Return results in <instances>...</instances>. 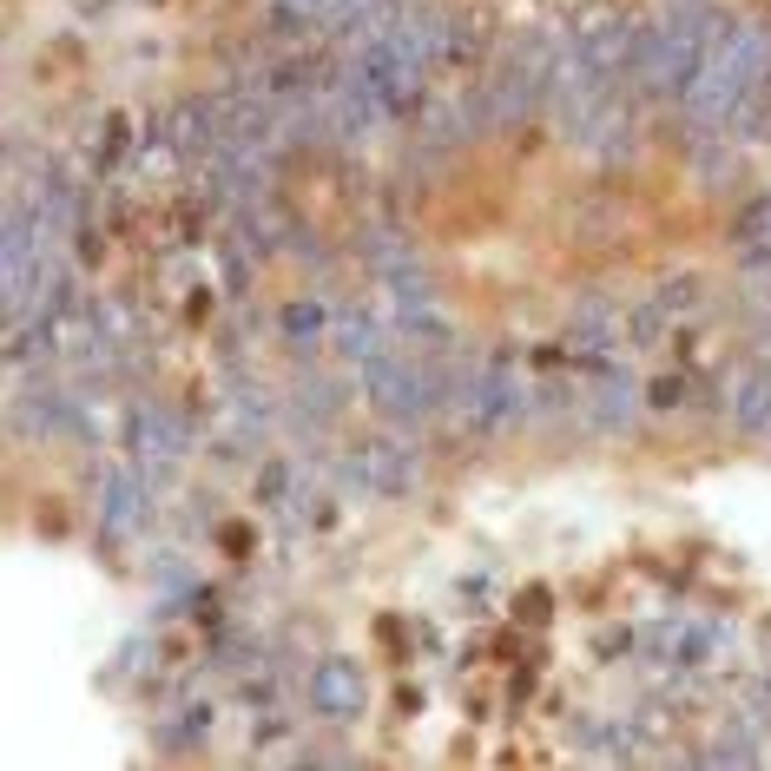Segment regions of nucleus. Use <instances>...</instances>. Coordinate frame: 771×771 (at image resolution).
<instances>
[{"label": "nucleus", "instance_id": "nucleus-6", "mask_svg": "<svg viewBox=\"0 0 771 771\" xmlns=\"http://www.w3.org/2000/svg\"><path fill=\"white\" fill-rule=\"evenodd\" d=\"M125 449H132V462H145V475H172L191 455V436L172 409L139 403V409H125Z\"/></svg>", "mask_w": 771, "mask_h": 771}, {"label": "nucleus", "instance_id": "nucleus-20", "mask_svg": "<svg viewBox=\"0 0 771 771\" xmlns=\"http://www.w3.org/2000/svg\"><path fill=\"white\" fill-rule=\"evenodd\" d=\"M218 548H224L231 561H244V554H251V528H238V521H231V528L218 535Z\"/></svg>", "mask_w": 771, "mask_h": 771}, {"label": "nucleus", "instance_id": "nucleus-2", "mask_svg": "<svg viewBox=\"0 0 771 771\" xmlns=\"http://www.w3.org/2000/svg\"><path fill=\"white\" fill-rule=\"evenodd\" d=\"M719 7L713 0H660L647 20H640V46H634V79L653 92V99H686L700 59H706V40L719 33Z\"/></svg>", "mask_w": 771, "mask_h": 771}, {"label": "nucleus", "instance_id": "nucleus-9", "mask_svg": "<svg viewBox=\"0 0 771 771\" xmlns=\"http://www.w3.org/2000/svg\"><path fill=\"white\" fill-rule=\"evenodd\" d=\"M726 416H733V429L739 436H771V356L759 363H746L739 376H733V389H726Z\"/></svg>", "mask_w": 771, "mask_h": 771}, {"label": "nucleus", "instance_id": "nucleus-5", "mask_svg": "<svg viewBox=\"0 0 771 771\" xmlns=\"http://www.w3.org/2000/svg\"><path fill=\"white\" fill-rule=\"evenodd\" d=\"M350 482L370 488V495H383V502H403V495H416L422 462H416V449L403 436H363L350 449Z\"/></svg>", "mask_w": 771, "mask_h": 771}, {"label": "nucleus", "instance_id": "nucleus-3", "mask_svg": "<svg viewBox=\"0 0 771 771\" xmlns=\"http://www.w3.org/2000/svg\"><path fill=\"white\" fill-rule=\"evenodd\" d=\"M561 46H568V40L535 33V40H521V46H508V53H502L495 79L482 86V92H488V132H515L535 106H548V92H554V66H561Z\"/></svg>", "mask_w": 771, "mask_h": 771}, {"label": "nucleus", "instance_id": "nucleus-12", "mask_svg": "<svg viewBox=\"0 0 771 771\" xmlns=\"http://www.w3.org/2000/svg\"><path fill=\"white\" fill-rule=\"evenodd\" d=\"M277 323H284V337L304 350V343H317V337L330 330V304H317V297H297V304H284V317H277Z\"/></svg>", "mask_w": 771, "mask_h": 771}, {"label": "nucleus", "instance_id": "nucleus-1", "mask_svg": "<svg viewBox=\"0 0 771 771\" xmlns=\"http://www.w3.org/2000/svg\"><path fill=\"white\" fill-rule=\"evenodd\" d=\"M771 73V26L766 20H719V33L706 40V59H700V73H693V86H686V125L700 132V139H713V132H726L733 125V112L752 99V86Z\"/></svg>", "mask_w": 771, "mask_h": 771}, {"label": "nucleus", "instance_id": "nucleus-4", "mask_svg": "<svg viewBox=\"0 0 771 771\" xmlns=\"http://www.w3.org/2000/svg\"><path fill=\"white\" fill-rule=\"evenodd\" d=\"M521 409H528V389L515 376V350H495L469 376H455V416L469 422V436H502L508 422H521Z\"/></svg>", "mask_w": 771, "mask_h": 771}, {"label": "nucleus", "instance_id": "nucleus-14", "mask_svg": "<svg viewBox=\"0 0 771 771\" xmlns=\"http://www.w3.org/2000/svg\"><path fill=\"white\" fill-rule=\"evenodd\" d=\"M700 297H706V284H700V277H667V284L653 290V304H660L667 317H693V310H700Z\"/></svg>", "mask_w": 771, "mask_h": 771}, {"label": "nucleus", "instance_id": "nucleus-22", "mask_svg": "<svg viewBox=\"0 0 771 771\" xmlns=\"http://www.w3.org/2000/svg\"><path fill=\"white\" fill-rule=\"evenodd\" d=\"M211 304H218L211 290H191V297H185V310H191V317H211Z\"/></svg>", "mask_w": 771, "mask_h": 771}, {"label": "nucleus", "instance_id": "nucleus-15", "mask_svg": "<svg viewBox=\"0 0 771 771\" xmlns=\"http://www.w3.org/2000/svg\"><path fill=\"white\" fill-rule=\"evenodd\" d=\"M667 323H673V317L647 297V304H634V310H627V343H640V350H647V343H660V337H667Z\"/></svg>", "mask_w": 771, "mask_h": 771}, {"label": "nucleus", "instance_id": "nucleus-21", "mask_svg": "<svg viewBox=\"0 0 771 771\" xmlns=\"http://www.w3.org/2000/svg\"><path fill=\"white\" fill-rule=\"evenodd\" d=\"M521 614H528V627H548V594L528 587V594H521Z\"/></svg>", "mask_w": 771, "mask_h": 771}, {"label": "nucleus", "instance_id": "nucleus-11", "mask_svg": "<svg viewBox=\"0 0 771 771\" xmlns=\"http://www.w3.org/2000/svg\"><path fill=\"white\" fill-rule=\"evenodd\" d=\"M376 343H389V337H383V323H376L370 310H343V317H337V356L363 363V356H370Z\"/></svg>", "mask_w": 771, "mask_h": 771}, {"label": "nucleus", "instance_id": "nucleus-13", "mask_svg": "<svg viewBox=\"0 0 771 771\" xmlns=\"http://www.w3.org/2000/svg\"><path fill=\"white\" fill-rule=\"evenodd\" d=\"M475 53H482V20H449V26H442V66L462 73Z\"/></svg>", "mask_w": 771, "mask_h": 771}, {"label": "nucleus", "instance_id": "nucleus-8", "mask_svg": "<svg viewBox=\"0 0 771 771\" xmlns=\"http://www.w3.org/2000/svg\"><path fill=\"white\" fill-rule=\"evenodd\" d=\"M581 409H587V429L620 436V429H634V416H640V389H634V376H627L620 363H607V370H594Z\"/></svg>", "mask_w": 771, "mask_h": 771}, {"label": "nucleus", "instance_id": "nucleus-16", "mask_svg": "<svg viewBox=\"0 0 771 771\" xmlns=\"http://www.w3.org/2000/svg\"><path fill=\"white\" fill-rule=\"evenodd\" d=\"M647 403H653L660 416H680V409L693 403V383H686V376H660V383L647 389Z\"/></svg>", "mask_w": 771, "mask_h": 771}, {"label": "nucleus", "instance_id": "nucleus-19", "mask_svg": "<svg viewBox=\"0 0 771 771\" xmlns=\"http://www.w3.org/2000/svg\"><path fill=\"white\" fill-rule=\"evenodd\" d=\"M211 733V706H191L185 719H178V733H172V746H198Z\"/></svg>", "mask_w": 771, "mask_h": 771}, {"label": "nucleus", "instance_id": "nucleus-10", "mask_svg": "<svg viewBox=\"0 0 771 771\" xmlns=\"http://www.w3.org/2000/svg\"><path fill=\"white\" fill-rule=\"evenodd\" d=\"M363 673L350 667V660H323L317 673H310V706L323 713V719H356L363 713Z\"/></svg>", "mask_w": 771, "mask_h": 771}, {"label": "nucleus", "instance_id": "nucleus-18", "mask_svg": "<svg viewBox=\"0 0 771 771\" xmlns=\"http://www.w3.org/2000/svg\"><path fill=\"white\" fill-rule=\"evenodd\" d=\"M257 495L277 508V502L290 495V462H264V469H257Z\"/></svg>", "mask_w": 771, "mask_h": 771}, {"label": "nucleus", "instance_id": "nucleus-7", "mask_svg": "<svg viewBox=\"0 0 771 771\" xmlns=\"http://www.w3.org/2000/svg\"><path fill=\"white\" fill-rule=\"evenodd\" d=\"M152 521V488H145V462H112L99 475V535L125 541Z\"/></svg>", "mask_w": 771, "mask_h": 771}, {"label": "nucleus", "instance_id": "nucleus-17", "mask_svg": "<svg viewBox=\"0 0 771 771\" xmlns=\"http://www.w3.org/2000/svg\"><path fill=\"white\" fill-rule=\"evenodd\" d=\"M92 158H99V172H112V165L125 158V119H119V112L99 125V145H92Z\"/></svg>", "mask_w": 771, "mask_h": 771}]
</instances>
